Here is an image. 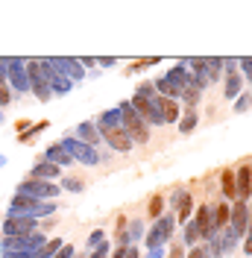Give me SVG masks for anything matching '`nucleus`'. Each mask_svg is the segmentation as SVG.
<instances>
[{
  "instance_id": "393cba45",
  "label": "nucleus",
  "mask_w": 252,
  "mask_h": 258,
  "mask_svg": "<svg viewBox=\"0 0 252 258\" xmlns=\"http://www.w3.org/2000/svg\"><path fill=\"white\" fill-rule=\"evenodd\" d=\"M200 97H203V91H200L197 85H188V88L182 91V97H179V100H182L188 109H197V106H200Z\"/></svg>"
},
{
  "instance_id": "e433bc0d",
  "label": "nucleus",
  "mask_w": 252,
  "mask_h": 258,
  "mask_svg": "<svg viewBox=\"0 0 252 258\" xmlns=\"http://www.w3.org/2000/svg\"><path fill=\"white\" fill-rule=\"evenodd\" d=\"M123 258H141V249H138V246H126V255Z\"/></svg>"
},
{
  "instance_id": "4c0bfd02",
  "label": "nucleus",
  "mask_w": 252,
  "mask_h": 258,
  "mask_svg": "<svg viewBox=\"0 0 252 258\" xmlns=\"http://www.w3.org/2000/svg\"><path fill=\"white\" fill-rule=\"evenodd\" d=\"M97 64H103V68H111V64H117L114 56H106V59H97Z\"/></svg>"
},
{
  "instance_id": "f257e3e1",
  "label": "nucleus",
  "mask_w": 252,
  "mask_h": 258,
  "mask_svg": "<svg viewBox=\"0 0 252 258\" xmlns=\"http://www.w3.org/2000/svg\"><path fill=\"white\" fill-rule=\"evenodd\" d=\"M117 112H120V126L129 135V141L132 144H147L150 141V126H147V120H144L141 114L132 109V103L129 100H120Z\"/></svg>"
},
{
  "instance_id": "423d86ee",
  "label": "nucleus",
  "mask_w": 252,
  "mask_h": 258,
  "mask_svg": "<svg viewBox=\"0 0 252 258\" xmlns=\"http://www.w3.org/2000/svg\"><path fill=\"white\" fill-rule=\"evenodd\" d=\"M235 203H249L252 197V164H240L235 170Z\"/></svg>"
},
{
  "instance_id": "39448f33",
  "label": "nucleus",
  "mask_w": 252,
  "mask_h": 258,
  "mask_svg": "<svg viewBox=\"0 0 252 258\" xmlns=\"http://www.w3.org/2000/svg\"><path fill=\"white\" fill-rule=\"evenodd\" d=\"M214 206H200V209H194V223H197V232H200V241H211L214 235H217V229H214Z\"/></svg>"
},
{
  "instance_id": "7ed1b4c3",
  "label": "nucleus",
  "mask_w": 252,
  "mask_h": 258,
  "mask_svg": "<svg viewBox=\"0 0 252 258\" xmlns=\"http://www.w3.org/2000/svg\"><path fill=\"white\" fill-rule=\"evenodd\" d=\"M65 147V153L71 156L74 161H79V164H88V167H94V164H100V153H97V147H88V144H82L79 138H74V135H68L62 141Z\"/></svg>"
},
{
  "instance_id": "dca6fc26",
  "label": "nucleus",
  "mask_w": 252,
  "mask_h": 258,
  "mask_svg": "<svg viewBox=\"0 0 252 258\" xmlns=\"http://www.w3.org/2000/svg\"><path fill=\"white\" fill-rule=\"evenodd\" d=\"M161 112H164V123H179V117H182L179 100H164L161 97Z\"/></svg>"
},
{
  "instance_id": "f8f14e48",
  "label": "nucleus",
  "mask_w": 252,
  "mask_h": 258,
  "mask_svg": "<svg viewBox=\"0 0 252 258\" xmlns=\"http://www.w3.org/2000/svg\"><path fill=\"white\" fill-rule=\"evenodd\" d=\"M103 141L111 147V150H117V153H129L132 150V141H129V135H126L123 129H114V132H109V135H103Z\"/></svg>"
},
{
  "instance_id": "c85d7f7f",
  "label": "nucleus",
  "mask_w": 252,
  "mask_h": 258,
  "mask_svg": "<svg viewBox=\"0 0 252 258\" xmlns=\"http://www.w3.org/2000/svg\"><path fill=\"white\" fill-rule=\"evenodd\" d=\"M246 109H249V91H243V94H237V100H235V114L246 112Z\"/></svg>"
},
{
  "instance_id": "6e6552de",
  "label": "nucleus",
  "mask_w": 252,
  "mask_h": 258,
  "mask_svg": "<svg viewBox=\"0 0 252 258\" xmlns=\"http://www.w3.org/2000/svg\"><path fill=\"white\" fill-rule=\"evenodd\" d=\"M237 94H243V77H240L237 71H229V74H223V97L235 103Z\"/></svg>"
},
{
  "instance_id": "5701e85b",
  "label": "nucleus",
  "mask_w": 252,
  "mask_h": 258,
  "mask_svg": "<svg viewBox=\"0 0 252 258\" xmlns=\"http://www.w3.org/2000/svg\"><path fill=\"white\" fill-rule=\"evenodd\" d=\"M237 241H240V238H237L235 232H232V229L226 226V229L220 232V246H223V255H229V252H235V249H237Z\"/></svg>"
},
{
  "instance_id": "9b49d317",
  "label": "nucleus",
  "mask_w": 252,
  "mask_h": 258,
  "mask_svg": "<svg viewBox=\"0 0 252 258\" xmlns=\"http://www.w3.org/2000/svg\"><path fill=\"white\" fill-rule=\"evenodd\" d=\"M74 138H79L82 144H88V147H97L100 141H103V135H100V129L94 126V120H85V123H79Z\"/></svg>"
},
{
  "instance_id": "cd10ccee",
  "label": "nucleus",
  "mask_w": 252,
  "mask_h": 258,
  "mask_svg": "<svg viewBox=\"0 0 252 258\" xmlns=\"http://www.w3.org/2000/svg\"><path fill=\"white\" fill-rule=\"evenodd\" d=\"M135 94L144 97V100H153V97H158V94H156V88H153V82H141V85L135 88Z\"/></svg>"
},
{
  "instance_id": "f704fd0d",
  "label": "nucleus",
  "mask_w": 252,
  "mask_h": 258,
  "mask_svg": "<svg viewBox=\"0 0 252 258\" xmlns=\"http://www.w3.org/2000/svg\"><path fill=\"white\" fill-rule=\"evenodd\" d=\"M240 249H243V255H252V232H249V235H243V241H240Z\"/></svg>"
},
{
  "instance_id": "a211bd4d",
  "label": "nucleus",
  "mask_w": 252,
  "mask_h": 258,
  "mask_svg": "<svg viewBox=\"0 0 252 258\" xmlns=\"http://www.w3.org/2000/svg\"><path fill=\"white\" fill-rule=\"evenodd\" d=\"M141 238H144V220L141 217H132L126 223V241H129V246H135Z\"/></svg>"
},
{
  "instance_id": "58836bf2",
  "label": "nucleus",
  "mask_w": 252,
  "mask_h": 258,
  "mask_svg": "<svg viewBox=\"0 0 252 258\" xmlns=\"http://www.w3.org/2000/svg\"><path fill=\"white\" fill-rule=\"evenodd\" d=\"M170 258H185V249H182V246H173V249H170Z\"/></svg>"
},
{
  "instance_id": "9d476101",
  "label": "nucleus",
  "mask_w": 252,
  "mask_h": 258,
  "mask_svg": "<svg viewBox=\"0 0 252 258\" xmlns=\"http://www.w3.org/2000/svg\"><path fill=\"white\" fill-rule=\"evenodd\" d=\"M94 126L100 129V135H109V132H114V129H123V126H120V112H117V109L103 112V114L94 120Z\"/></svg>"
},
{
  "instance_id": "4be33fe9",
  "label": "nucleus",
  "mask_w": 252,
  "mask_h": 258,
  "mask_svg": "<svg viewBox=\"0 0 252 258\" xmlns=\"http://www.w3.org/2000/svg\"><path fill=\"white\" fill-rule=\"evenodd\" d=\"M182 243H185V246H197V243H200V232H197L194 217H191L188 223H182Z\"/></svg>"
},
{
  "instance_id": "b1692460",
  "label": "nucleus",
  "mask_w": 252,
  "mask_h": 258,
  "mask_svg": "<svg viewBox=\"0 0 252 258\" xmlns=\"http://www.w3.org/2000/svg\"><path fill=\"white\" fill-rule=\"evenodd\" d=\"M32 176L41 179V182H44V179H56V176H59V167H56V164H50V161H44V164H35Z\"/></svg>"
},
{
  "instance_id": "412c9836",
  "label": "nucleus",
  "mask_w": 252,
  "mask_h": 258,
  "mask_svg": "<svg viewBox=\"0 0 252 258\" xmlns=\"http://www.w3.org/2000/svg\"><path fill=\"white\" fill-rule=\"evenodd\" d=\"M47 161H50V164H56V167H65V164H71L74 159L65 153L62 144H56V147H50V150H47Z\"/></svg>"
},
{
  "instance_id": "1a4fd4ad",
  "label": "nucleus",
  "mask_w": 252,
  "mask_h": 258,
  "mask_svg": "<svg viewBox=\"0 0 252 258\" xmlns=\"http://www.w3.org/2000/svg\"><path fill=\"white\" fill-rule=\"evenodd\" d=\"M53 64H59V68H62V77L71 80V82H79L85 77V68H82L79 59H53Z\"/></svg>"
},
{
  "instance_id": "72a5a7b5",
  "label": "nucleus",
  "mask_w": 252,
  "mask_h": 258,
  "mask_svg": "<svg viewBox=\"0 0 252 258\" xmlns=\"http://www.w3.org/2000/svg\"><path fill=\"white\" fill-rule=\"evenodd\" d=\"M74 255H77V252H74V246H71V243H62V249H59L53 258H74Z\"/></svg>"
},
{
  "instance_id": "ddd939ff",
  "label": "nucleus",
  "mask_w": 252,
  "mask_h": 258,
  "mask_svg": "<svg viewBox=\"0 0 252 258\" xmlns=\"http://www.w3.org/2000/svg\"><path fill=\"white\" fill-rule=\"evenodd\" d=\"M59 191V188H56V185H50V182H41V179H32V182H24V194H27V197H32V200H35V197H53V194Z\"/></svg>"
},
{
  "instance_id": "c756f323",
  "label": "nucleus",
  "mask_w": 252,
  "mask_h": 258,
  "mask_svg": "<svg viewBox=\"0 0 252 258\" xmlns=\"http://www.w3.org/2000/svg\"><path fill=\"white\" fill-rule=\"evenodd\" d=\"M62 188H65V191H74V194H82V191H85V185H82L79 179H65Z\"/></svg>"
},
{
  "instance_id": "7c9ffc66",
  "label": "nucleus",
  "mask_w": 252,
  "mask_h": 258,
  "mask_svg": "<svg viewBox=\"0 0 252 258\" xmlns=\"http://www.w3.org/2000/svg\"><path fill=\"white\" fill-rule=\"evenodd\" d=\"M109 255H111V246L103 241L100 246H97V249H91V255H88V258H109Z\"/></svg>"
},
{
  "instance_id": "79ce46f5",
  "label": "nucleus",
  "mask_w": 252,
  "mask_h": 258,
  "mask_svg": "<svg viewBox=\"0 0 252 258\" xmlns=\"http://www.w3.org/2000/svg\"><path fill=\"white\" fill-rule=\"evenodd\" d=\"M249 200H252V197H249Z\"/></svg>"
},
{
  "instance_id": "0eeeda50",
  "label": "nucleus",
  "mask_w": 252,
  "mask_h": 258,
  "mask_svg": "<svg viewBox=\"0 0 252 258\" xmlns=\"http://www.w3.org/2000/svg\"><path fill=\"white\" fill-rule=\"evenodd\" d=\"M249 214H252V209L246 206V203H232V214H229V229L235 232L240 241H243V235H246V226H249Z\"/></svg>"
},
{
  "instance_id": "473e14b6",
  "label": "nucleus",
  "mask_w": 252,
  "mask_h": 258,
  "mask_svg": "<svg viewBox=\"0 0 252 258\" xmlns=\"http://www.w3.org/2000/svg\"><path fill=\"white\" fill-rule=\"evenodd\" d=\"M185 258H211V255H208V249H205V246H200V243H197V246H191V252Z\"/></svg>"
},
{
  "instance_id": "20e7f679",
  "label": "nucleus",
  "mask_w": 252,
  "mask_h": 258,
  "mask_svg": "<svg viewBox=\"0 0 252 258\" xmlns=\"http://www.w3.org/2000/svg\"><path fill=\"white\" fill-rule=\"evenodd\" d=\"M167 206L173 209L176 223H188L191 217H194V197H191L188 188H176V191L167 197Z\"/></svg>"
},
{
  "instance_id": "a19ab883",
  "label": "nucleus",
  "mask_w": 252,
  "mask_h": 258,
  "mask_svg": "<svg viewBox=\"0 0 252 258\" xmlns=\"http://www.w3.org/2000/svg\"><path fill=\"white\" fill-rule=\"evenodd\" d=\"M3 161H6V159H3V156H0V164H3Z\"/></svg>"
},
{
  "instance_id": "4468645a",
  "label": "nucleus",
  "mask_w": 252,
  "mask_h": 258,
  "mask_svg": "<svg viewBox=\"0 0 252 258\" xmlns=\"http://www.w3.org/2000/svg\"><path fill=\"white\" fill-rule=\"evenodd\" d=\"M3 229H6V235H9V238H21L24 232H30V229H32V220H30V217H12V220H6Z\"/></svg>"
},
{
  "instance_id": "bb28decb",
  "label": "nucleus",
  "mask_w": 252,
  "mask_h": 258,
  "mask_svg": "<svg viewBox=\"0 0 252 258\" xmlns=\"http://www.w3.org/2000/svg\"><path fill=\"white\" fill-rule=\"evenodd\" d=\"M237 74L243 77V82H249V85H252V56L237 59Z\"/></svg>"
},
{
  "instance_id": "2f4dec72",
  "label": "nucleus",
  "mask_w": 252,
  "mask_h": 258,
  "mask_svg": "<svg viewBox=\"0 0 252 258\" xmlns=\"http://www.w3.org/2000/svg\"><path fill=\"white\" fill-rule=\"evenodd\" d=\"M103 241H106V232H103V229H97V232H91V238H88V246H91V249H97Z\"/></svg>"
},
{
  "instance_id": "6ab92c4d",
  "label": "nucleus",
  "mask_w": 252,
  "mask_h": 258,
  "mask_svg": "<svg viewBox=\"0 0 252 258\" xmlns=\"http://www.w3.org/2000/svg\"><path fill=\"white\" fill-rule=\"evenodd\" d=\"M220 191H223V197H226L229 203L237 200L235 197V170H223L220 173Z\"/></svg>"
},
{
  "instance_id": "c9c22d12",
  "label": "nucleus",
  "mask_w": 252,
  "mask_h": 258,
  "mask_svg": "<svg viewBox=\"0 0 252 258\" xmlns=\"http://www.w3.org/2000/svg\"><path fill=\"white\" fill-rule=\"evenodd\" d=\"M164 255H167V246H156V249L147 252V258H164Z\"/></svg>"
},
{
  "instance_id": "a878e982",
  "label": "nucleus",
  "mask_w": 252,
  "mask_h": 258,
  "mask_svg": "<svg viewBox=\"0 0 252 258\" xmlns=\"http://www.w3.org/2000/svg\"><path fill=\"white\" fill-rule=\"evenodd\" d=\"M147 214H150L153 220H158V217L164 214V197H161V194H153V197H150V206H147Z\"/></svg>"
},
{
  "instance_id": "aec40b11",
  "label": "nucleus",
  "mask_w": 252,
  "mask_h": 258,
  "mask_svg": "<svg viewBox=\"0 0 252 258\" xmlns=\"http://www.w3.org/2000/svg\"><path fill=\"white\" fill-rule=\"evenodd\" d=\"M214 229H217V232H223V229H226V226H229V214H232V206H229V203H220V206H214Z\"/></svg>"
},
{
  "instance_id": "ea45409f",
  "label": "nucleus",
  "mask_w": 252,
  "mask_h": 258,
  "mask_svg": "<svg viewBox=\"0 0 252 258\" xmlns=\"http://www.w3.org/2000/svg\"><path fill=\"white\" fill-rule=\"evenodd\" d=\"M249 109H252V91H249Z\"/></svg>"
},
{
  "instance_id": "f3484780",
  "label": "nucleus",
  "mask_w": 252,
  "mask_h": 258,
  "mask_svg": "<svg viewBox=\"0 0 252 258\" xmlns=\"http://www.w3.org/2000/svg\"><path fill=\"white\" fill-rule=\"evenodd\" d=\"M197 123H200V112L197 109H188V112H182V117H179V132L182 135H191L197 129Z\"/></svg>"
},
{
  "instance_id": "2eb2a0df",
  "label": "nucleus",
  "mask_w": 252,
  "mask_h": 258,
  "mask_svg": "<svg viewBox=\"0 0 252 258\" xmlns=\"http://www.w3.org/2000/svg\"><path fill=\"white\" fill-rule=\"evenodd\" d=\"M205 74H208V82H220L223 80V56H205Z\"/></svg>"
},
{
  "instance_id": "f03ea898",
  "label": "nucleus",
  "mask_w": 252,
  "mask_h": 258,
  "mask_svg": "<svg viewBox=\"0 0 252 258\" xmlns=\"http://www.w3.org/2000/svg\"><path fill=\"white\" fill-rule=\"evenodd\" d=\"M173 232H176V214L173 211H167V214H161L156 223H153V229L144 235V246H147V249L167 246V241L173 238Z\"/></svg>"
}]
</instances>
